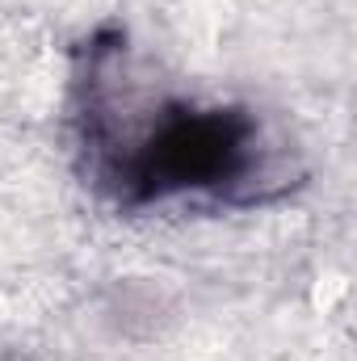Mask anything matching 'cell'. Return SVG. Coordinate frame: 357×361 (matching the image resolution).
I'll return each mask as SVG.
<instances>
[{
	"mask_svg": "<svg viewBox=\"0 0 357 361\" xmlns=\"http://www.w3.org/2000/svg\"><path fill=\"white\" fill-rule=\"evenodd\" d=\"M253 122L244 114H181L135 152L122 180L139 197H160L185 185H231L253 160Z\"/></svg>",
	"mask_w": 357,
	"mask_h": 361,
	"instance_id": "cell-1",
	"label": "cell"
}]
</instances>
